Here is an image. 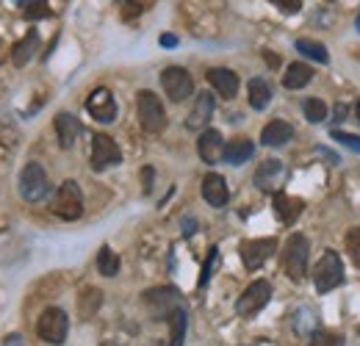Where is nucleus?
Here are the masks:
<instances>
[{"label":"nucleus","mask_w":360,"mask_h":346,"mask_svg":"<svg viewBox=\"0 0 360 346\" xmlns=\"http://www.w3.org/2000/svg\"><path fill=\"white\" fill-rule=\"evenodd\" d=\"M355 114H358V120H360V100L355 103Z\"/></svg>","instance_id":"nucleus-43"},{"label":"nucleus","mask_w":360,"mask_h":346,"mask_svg":"<svg viewBox=\"0 0 360 346\" xmlns=\"http://www.w3.org/2000/svg\"><path fill=\"white\" fill-rule=\"evenodd\" d=\"M271 205H274V214L283 224H294L300 219V214L305 211V203L300 197H288V194H274Z\"/></svg>","instance_id":"nucleus-18"},{"label":"nucleus","mask_w":360,"mask_h":346,"mask_svg":"<svg viewBox=\"0 0 360 346\" xmlns=\"http://www.w3.org/2000/svg\"><path fill=\"white\" fill-rule=\"evenodd\" d=\"M103 346H114V344H103Z\"/></svg>","instance_id":"nucleus-45"},{"label":"nucleus","mask_w":360,"mask_h":346,"mask_svg":"<svg viewBox=\"0 0 360 346\" xmlns=\"http://www.w3.org/2000/svg\"><path fill=\"white\" fill-rule=\"evenodd\" d=\"M144 305L150 307V313L155 316V319H169V313L183 305V297H180L178 288H172V286H167V288H150L144 297Z\"/></svg>","instance_id":"nucleus-9"},{"label":"nucleus","mask_w":360,"mask_h":346,"mask_svg":"<svg viewBox=\"0 0 360 346\" xmlns=\"http://www.w3.org/2000/svg\"><path fill=\"white\" fill-rule=\"evenodd\" d=\"M100 305H103V294H100V288H84V291H81V297H78V307H81V316H84V319L94 316Z\"/></svg>","instance_id":"nucleus-27"},{"label":"nucleus","mask_w":360,"mask_h":346,"mask_svg":"<svg viewBox=\"0 0 360 346\" xmlns=\"http://www.w3.org/2000/svg\"><path fill=\"white\" fill-rule=\"evenodd\" d=\"M277 180H283V164L277 158H266L258 167V172H255V186L264 188V191H274V183Z\"/></svg>","instance_id":"nucleus-22"},{"label":"nucleus","mask_w":360,"mask_h":346,"mask_svg":"<svg viewBox=\"0 0 360 346\" xmlns=\"http://www.w3.org/2000/svg\"><path fill=\"white\" fill-rule=\"evenodd\" d=\"M333 139H335V141H341L344 147H349V150H355V153H360V136H355V133H344V130H333Z\"/></svg>","instance_id":"nucleus-32"},{"label":"nucleus","mask_w":360,"mask_h":346,"mask_svg":"<svg viewBox=\"0 0 360 346\" xmlns=\"http://www.w3.org/2000/svg\"><path fill=\"white\" fill-rule=\"evenodd\" d=\"M297 50H300L305 58H311V61L330 64V53H327V47H324L321 42H316V39H297Z\"/></svg>","instance_id":"nucleus-26"},{"label":"nucleus","mask_w":360,"mask_h":346,"mask_svg":"<svg viewBox=\"0 0 360 346\" xmlns=\"http://www.w3.org/2000/svg\"><path fill=\"white\" fill-rule=\"evenodd\" d=\"M191 230H197V222H191V219H188V222H186V227H183V233H191Z\"/></svg>","instance_id":"nucleus-40"},{"label":"nucleus","mask_w":360,"mask_h":346,"mask_svg":"<svg viewBox=\"0 0 360 346\" xmlns=\"http://www.w3.org/2000/svg\"><path fill=\"white\" fill-rule=\"evenodd\" d=\"M347 250H349L352 260L360 266V227L358 230H349V233H347Z\"/></svg>","instance_id":"nucleus-33"},{"label":"nucleus","mask_w":360,"mask_h":346,"mask_svg":"<svg viewBox=\"0 0 360 346\" xmlns=\"http://www.w3.org/2000/svg\"><path fill=\"white\" fill-rule=\"evenodd\" d=\"M344 283V263L335 252H324L314 269V286L319 294H327Z\"/></svg>","instance_id":"nucleus-4"},{"label":"nucleus","mask_w":360,"mask_h":346,"mask_svg":"<svg viewBox=\"0 0 360 346\" xmlns=\"http://www.w3.org/2000/svg\"><path fill=\"white\" fill-rule=\"evenodd\" d=\"M202 197H205V203L208 205H214V208H222L227 205V197H230V191H227V183L222 174L211 172L202 177Z\"/></svg>","instance_id":"nucleus-16"},{"label":"nucleus","mask_w":360,"mask_h":346,"mask_svg":"<svg viewBox=\"0 0 360 346\" xmlns=\"http://www.w3.org/2000/svg\"><path fill=\"white\" fill-rule=\"evenodd\" d=\"M274 247H277L274 238H252V241H244V244H241V260H244V266H247L250 271L261 269V266L271 258Z\"/></svg>","instance_id":"nucleus-12"},{"label":"nucleus","mask_w":360,"mask_h":346,"mask_svg":"<svg viewBox=\"0 0 360 346\" xmlns=\"http://www.w3.org/2000/svg\"><path fill=\"white\" fill-rule=\"evenodd\" d=\"M158 42H161V47H175V44H178V37H175V34H161Z\"/></svg>","instance_id":"nucleus-38"},{"label":"nucleus","mask_w":360,"mask_h":346,"mask_svg":"<svg viewBox=\"0 0 360 346\" xmlns=\"http://www.w3.org/2000/svg\"><path fill=\"white\" fill-rule=\"evenodd\" d=\"M37 47H39V34H37V28H31L20 42L14 44V50H11V61H14L17 67H25V64L34 58Z\"/></svg>","instance_id":"nucleus-21"},{"label":"nucleus","mask_w":360,"mask_h":346,"mask_svg":"<svg viewBox=\"0 0 360 346\" xmlns=\"http://www.w3.org/2000/svg\"><path fill=\"white\" fill-rule=\"evenodd\" d=\"M291 136H294V128L288 122L271 120L269 125L261 130V144H266V147H283V144L291 141Z\"/></svg>","instance_id":"nucleus-20"},{"label":"nucleus","mask_w":360,"mask_h":346,"mask_svg":"<svg viewBox=\"0 0 360 346\" xmlns=\"http://www.w3.org/2000/svg\"><path fill=\"white\" fill-rule=\"evenodd\" d=\"M197 153H200V158H202L205 164L222 161V155H225V139H222V133L214 128L202 130L200 139H197Z\"/></svg>","instance_id":"nucleus-14"},{"label":"nucleus","mask_w":360,"mask_h":346,"mask_svg":"<svg viewBox=\"0 0 360 346\" xmlns=\"http://www.w3.org/2000/svg\"><path fill=\"white\" fill-rule=\"evenodd\" d=\"M136 111H139V122L147 133H161L167 128V111H164V103L158 100V94L153 91H139L136 97Z\"/></svg>","instance_id":"nucleus-2"},{"label":"nucleus","mask_w":360,"mask_h":346,"mask_svg":"<svg viewBox=\"0 0 360 346\" xmlns=\"http://www.w3.org/2000/svg\"><path fill=\"white\" fill-rule=\"evenodd\" d=\"M308 252H311V247H308V238L302 236V233H291L288 236V241H285V247H283V269H285V274L291 277V280H302L305 277V271H308Z\"/></svg>","instance_id":"nucleus-1"},{"label":"nucleus","mask_w":360,"mask_h":346,"mask_svg":"<svg viewBox=\"0 0 360 346\" xmlns=\"http://www.w3.org/2000/svg\"><path fill=\"white\" fill-rule=\"evenodd\" d=\"M120 161H122L120 144H117L111 136L97 133V136L91 139V169H94V172H103V169H108V167H117Z\"/></svg>","instance_id":"nucleus-7"},{"label":"nucleus","mask_w":360,"mask_h":346,"mask_svg":"<svg viewBox=\"0 0 360 346\" xmlns=\"http://www.w3.org/2000/svg\"><path fill=\"white\" fill-rule=\"evenodd\" d=\"M67 333H70V319L61 307H47L37 321V335L47 344H64Z\"/></svg>","instance_id":"nucleus-6"},{"label":"nucleus","mask_w":360,"mask_h":346,"mask_svg":"<svg viewBox=\"0 0 360 346\" xmlns=\"http://www.w3.org/2000/svg\"><path fill=\"white\" fill-rule=\"evenodd\" d=\"M266 61H269L271 67H277V64H280V58H277V56H271V53H266Z\"/></svg>","instance_id":"nucleus-41"},{"label":"nucleus","mask_w":360,"mask_h":346,"mask_svg":"<svg viewBox=\"0 0 360 346\" xmlns=\"http://www.w3.org/2000/svg\"><path fill=\"white\" fill-rule=\"evenodd\" d=\"M214 111H217V100H214V94H211V91H200L197 100H194L191 114L186 117V128L205 130L208 128V122H211V117H214Z\"/></svg>","instance_id":"nucleus-13"},{"label":"nucleus","mask_w":360,"mask_h":346,"mask_svg":"<svg viewBox=\"0 0 360 346\" xmlns=\"http://www.w3.org/2000/svg\"><path fill=\"white\" fill-rule=\"evenodd\" d=\"M277 8H283L285 14H294V11H300V0H271Z\"/></svg>","instance_id":"nucleus-35"},{"label":"nucleus","mask_w":360,"mask_h":346,"mask_svg":"<svg viewBox=\"0 0 360 346\" xmlns=\"http://www.w3.org/2000/svg\"><path fill=\"white\" fill-rule=\"evenodd\" d=\"M20 3H22V6H25V3H31V0H20Z\"/></svg>","instance_id":"nucleus-44"},{"label":"nucleus","mask_w":360,"mask_h":346,"mask_svg":"<svg viewBox=\"0 0 360 346\" xmlns=\"http://www.w3.org/2000/svg\"><path fill=\"white\" fill-rule=\"evenodd\" d=\"M208 84L211 89L219 94V97H225V100H233L236 94H238V75L233 72V70H227V67H214V70H208Z\"/></svg>","instance_id":"nucleus-15"},{"label":"nucleus","mask_w":360,"mask_h":346,"mask_svg":"<svg viewBox=\"0 0 360 346\" xmlns=\"http://www.w3.org/2000/svg\"><path fill=\"white\" fill-rule=\"evenodd\" d=\"M271 300V283L269 280H255L244 288V294L236 300V313L238 316H255L261 307H266Z\"/></svg>","instance_id":"nucleus-8"},{"label":"nucleus","mask_w":360,"mask_h":346,"mask_svg":"<svg viewBox=\"0 0 360 346\" xmlns=\"http://www.w3.org/2000/svg\"><path fill=\"white\" fill-rule=\"evenodd\" d=\"M47 191H50V183L42 164H25V169L20 172V197L25 203H42Z\"/></svg>","instance_id":"nucleus-5"},{"label":"nucleus","mask_w":360,"mask_h":346,"mask_svg":"<svg viewBox=\"0 0 360 346\" xmlns=\"http://www.w3.org/2000/svg\"><path fill=\"white\" fill-rule=\"evenodd\" d=\"M86 111L91 114L94 122L108 125V122L117 120V100H114V94H111L108 89L100 86L89 94V100H86Z\"/></svg>","instance_id":"nucleus-11"},{"label":"nucleus","mask_w":360,"mask_h":346,"mask_svg":"<svg viewBox=\"0 0 360 346\" xmlns=\"http://www.w3.org/2000/svg\"><path fill=\"white\" fill-rule=\"evenodd\" d=\"M153 167H144L141 169V177H144V194H150V188H153Z\"/></svg>","instance_id":"nucleus-37"},{"label":"nucleus","mask_w":360,"mask_h":346,"mask_svg":"<svg viewBox=\"0 0 360 346\" xmlns=\"http://www.w3.org/2000/svg\"><path fill=\"white\" fill-rule=\"evenodd\" d=\"M22 11H25V17H28V20H42V17H50V8H47L45 0H31V3H25V6H22Z\"/></svg>","instance_id":"nucleus-31"},{"label":"nucleus","mask_w":360,"mask_h":346,"mask_svg":"<svg viewBox=\"0 0 360 346\" xmlns=\"http://www.w3.org/2000/svg\"><path fill=\"white\" fill-rule=\"evenodd\" d=\"M161 86H164L167 97L172 103H183L194 91V81H191L188 70H183V67H167L161 72Z\"/></svg>","instance_id":"nucleus-10"},{"label":"nucleus","mask_w":360,"mask_h":346,"mask_svg":"<svg viewBox=\"0 0 360 346\" xmlns=\"http://www.w3.org/2000/svg\"><path fill=\"white\" fill-rule=\"evenodd\" d=\"M247 94H250V105H252L255 111H264L271 100V86L264 81V78H252Z\"/></svg>","instance_id":"nucleus-25"},{"label":"nucleus","mask_w":360,"mask_h":346,"mask_svg":"<svg viewBox=\"0 0 360 346\" xmlns=\"http://www.w3.org/2000/svg\"><path fill=\"white\" fill-rule=\"evenodd\" d=\"M344 117H347V105H344V103H338V105H335V117H333V120H335V122H341Z\"/></svg>","instance_id":"nucleus-39"},{"label":"nucleus","mask_w":360,"mask_h":346,"mask_svg":"<svg viewBox=\"0 0 360 346\" xmlns=\"http://www.w3.org/2000/svg\"><path fill=\"white\" fill-rule=\"evenodd\" d=\"M139 11H141V3H136V0H128V3L122 6V17H125V20H134Z\"/></svg>","instance_id":"nucleus-36"},{"label":"nucleus","mask_w":360,"mask_h":346,"mask_svg":"<svg viewBox=\"0 0 360 346\" xmlns=\"http://www.w3.org/2000/svg\"><path fill=\"white\" fill-rule=\"evenodd\" d=\"M97 269H100L103 277H114V274L120 271V255H117L111 247H103V250L97 252Z\"/></svg>","instance_id":"nucleus-28"},{"label":"nucleus","mask_w":360,"mask_h":346,"mask_svg":"<svg viewBox=\"0 0 360 346\" xmlns=\"http://www.w3.org/2000/svg\"><path fill=\"white\" fill-rule=\"evenodd\" d=\"M53 214L58 219H67V222H75L84 214V194H81V186L75 180H64L61 188L56 191V200H53Z\"/></svg>","instance_id":"nucleus-3"},{"label":"nucleus","mask_w":360,"mask_h":346,"mask_svg":"<svg viewBox=\"0 0 360 346\" xmlns=\"http://www.w3.org/2000/svg\"><path fill=\"white\" fill-rule=\"evenodd\" d=\"M56 136H58V144H61L64 150H70V147L78 141V136H81V122H78V117L70 114V111H61V114L56 117Z\"/></svg>","instance_id":"nucleus-17"},{"label":"nucleus","mask_w":360,"mask_h":346,"mask_svg":"<svg viewBox=\"0 0 360 346\" xmlns=\"http://www.w3.org/2000/svg\"><path fill=\"white\" fill-rule=\"evenodd\" d=\"M311 346H344V335L335 330H314Z\"/></svg>","instance_id":"nucleus-30"},{"label":"nucleus","mask_w":360,"mask_h":346,"mask_svg":"<svg viewBox=\"0 0 360 346\" xmlns=\"http://www.w3.org/2000/svg\"><path fill=\"white\" fill-rule=\"evenodd\" d=\"M252 155H255V144H252L250 139L238 136V139H233V141L225 144V155H222V158H225L227 164H233V167H241V164H247Z\"/></svg>","instance_id":"nucleus-19"},{"label":"nucleus","mask_w":360,"mask_h":346,"mask_svg":"<svg viewBox=\"0 0 360 346\" xmlns=\"http://www.w3.org/2000/svg\"><path fill=\"white\" fill-rule=\"evenodd\" d=\"M311 78H314L311 64H305V61H294V64H288V70L283 72V86L302 89L305 84H311Z\"/></svg>","instance_id":"nucleus-23"},{"label":"nucleus","mask_w":360,"mask_h":346,"mask_svg":"<svg viewBox=\"0 0 360 346\" xmlns=\"http://www.w3.org/2000/svg\"><path fill=\"white\" fill-rule=\"evenodd\" d=\"M186 327H188V313L180 305L169 313V346H183L186 341Z\"/></svg>","instance_id":"nucleus-24"},{"label":"nucleus","mask_w":360,"mask_h":346,"mask_svg":"<svg viewBox=\"0 0 360 346\" xmlns=\"http://www.w3.org/2000/svg\"><path fill=\"white\" fill-rule=\"evenodd\" d=\"M6 61V47H3V42H0V64Z\"/></svg>","instance_id":"nucleus-42"},{"label":"nucleus","mask_w":360,"mask_h":346,"mask_svg":"<svg viewBox=\"0 0 360 346\" xmlns=\"http://www.w3.org/2000/svg\"><path fill=\"white\" fill-rule=\"evenodd\" d=\"M302 111H305L308 122H324V120H327V103L319 100V97H308V100L302 103Z\"/></svg>","instance_id":"nucleus-29"},{"label":"nucleus","mask_w":360,"mask_h":346,"mask_svg":"<svg viewBox=\"0 0 360 346\" xmlns=\"http://www.w3.org/2000/svg\"><path fill=\"white\" fill-rule=\"evenodd\" d=\"M214 263H217V247L208 252V258H205V263H202V274H200V288L211 280V271H214Z\"/></svg>","instance_id":"nucleus-34"}]
</instances>
